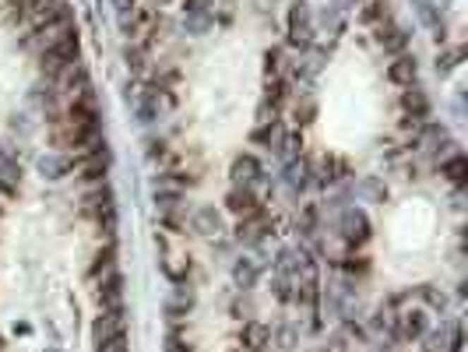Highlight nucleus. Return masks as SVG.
Masks as SVG:
<instances>
[{"instance_id":"1","label":"nucleus","mask_w":468,"mask_h":352,"mask_svg":"<svg viewBox=\"0 0 468 352\" xmlns=\"http://www.w3.org/2000/svg\"><path fill=\"white\" fill-rule=\"evenodd\" d=\"M71 35H78V28H74V18H71V11H67V14H60L56 21H46V25L32 28V35L25 39V46H28V49H39V53H46V49H53L56 42H64V39H71Z\"/></svg>"},{"instance_id":"2","label":"nucleus","mask_w":468,"mask_h":352,"mask_svg":"<svg viewBox=\"0 0 468 352\" xmlns=\"http://www.w3.org/2000/svg\"><path fill=\"white\" fill-rule=\"evenodd\" d=\"M74 60H78V35L56 42V46L46 49V53H39V71H42L46 78H56V74H60L64 67H71Z\"/></svg>"},{"instance_id":"3","label":"nucleus","mask_w":468,"mask_h":352,"mask_svg":"<svg viewBox=\"0 0 468 352\" xmlns=\"http://www.w3.org/2000/svg\"><path fill=\"white\" fill-rule=\"evenodd\" d=\"M124 332H127V314H124V307L102 310V314L95 317V324H92V342H95V352L102 349L106 342L120 339Z\"/></svg>"},{"instance_id":"4","label":"nucleus","mask_w":468,"mask_h":352,"mask_svg":"<svg viewBox=\"0 0 468 352\" xmlns=\"http://www.w3.org/2000/svg\"><path fill=\"white\" fill-rule=\"evenodd\" d=\"M310 39H313V11H310V4L296 0L289 7V42L299 46V49H306Z\"/></svg>"},{"instance_id":"5","label":"nucleus","mask_w":468,"mask_h":352,"mask_svg":"<svg viewBox=\"0 0 468 352\" xmlns=\"http://www.w3.org/2000/svg\"><path fill=\"white\" fill-rule=\"evenodd\" d=\"M338 233L345 236V243L363 247V243L370 240V219H366V212H359V208H345L342 219H338Z\"/></svg>"},{"instance_id":"6","label":"nucleus","mask_w":468,"mask_h":352,"mask_svg":"<svg viewBox=\"0 0 468 352\" xmlns=\"http://www.w3.org/2000/svg\"><path fill=\"white\" fill-rule=\"evenodd\" d=\"M426 339V346L423 352H458L462 349V324H440L437 332H426L423 335Z\"/></svg>"},{"instance_id":"7","label":"nucleus","mask_w":468,"mask_h":352,"mask_svg":"<svg viewBox=\"0 0 468 352\" xmlns=\"http://www.w3.org/2000/svg\"><path fill=\"white\" fill-rule=\"evenodd\" d=\"M191 229L198 236H222L226 233V219H222V212H215L212 205H205V208H198L191 215Z\"/></svg>"},{"instance_id":"8","label":"nucleus","mask_w":468,"mask_h":352,"mask_svg":"<svg viewBox=\"0 0 468 352\" xmlns=\"http://www.w3.org/2000/svg\"><path fill=\"white\" fill-rule=\"evenodd\" d=\"M106 166H109V152H106V148H99V152H92V155L78 159L71 173H74L78 180H102V176H106Z\"/></svg>"},{"instance_id":"9","label":"nucleus","mask_w":468,"mask_h":352,"mask_svg":"<svg viewBox=\"0 0 468 352\" xmlns=\"http://www.w3.org/2000/svg\"><path fill=\"white\" fill-rule=\"evenodd\" d=\"M268 229H271L268 215L253 212V215L239 219V226H236V240H239V243H246V247H253V243H260V240H264V233H268Z\"/></svg>"},{"instance_id":"10","label":"nucleus","mask_w":468,"mask_h":352,"mask_svg":"<svg viewBox=\"0 0 468 352\" xmlns=\"http://www.w3.org/2000/svg\"><path fill=\"white\" fill-rule=\"evenodd\" d=\"M423 335H426V314L423 310H405L402 317H395V339L412 342V339H423Z\"/></svg>"},{"instance_id":"11","label":"nucleus","mask_w":468,"mask_h":352,"mask_svg":"<svg viewBox=\"0 0 468 352\" xmlns=\"http://www.w3.org/2000/svg\"><path fill=\"white\" fill-rule=\"evenodd\" d=\"M239 346L246 352H264L271 346V328L260 324V321H246L243 332H239Z\"/></svg>"},{"instance_id":"12","label":"nucleus","mask_w":468,"mask_h":352,"mask_svg":"<svg viewBox=\"0 0 468 352\" xmlns=\"http://www.w3.org/2000/svg\"><path fill=\"white\" fill-rule=\"evenodd\" d=\"M257 176H260V162H257V155H236L233 166H229V180H233L236 187H250Z\"/></svg>"},{"instance_id":"13","label":"nucleus","mask_w":468,"mask_h":352,"mask_svg":"<svg viewBox=\"0 0 468 352\" xmlns=\"http://www.w3.org/2000/svg\"><path fill=\"white\" fill-rule=\"evenodd\" d=\"M95 300H99V307H102V310L124 307V279H120V275L102 279V286L95 289Z\"/></svg>"},{"instance_id":"14","label":"nucleus","mask_w":468,"mask_h":352,"mask_svg":"<svg viewBox=\"0 0 468 352\" xmlns=\"http://www.w3.org/2000/svg\"><path fill=\"white\" fill-rule=\"evenodd\" d=\"M226 208L239 215V219H246V215H253V212H260L257 208V198H253V190L250 187H233L229 194H226Z\"/></svg>"},{"instance_id":"15","label":"nucleus","mask_w":468,"mask_h":352,"mask_svg":"<svg viewBox=\"0 0 468 352\" xmlns=\"http://www.w3.org/2000/svg\"><path fill=\"white\" fill-rule=\"evenodd\" d=\"M416 71H419L416 56H409V53H398V56L391 60V67H388V78H391L395 85H412V81H416Z\"/></svg>"},{"instance_id":"16","label":"nucleus","mask_w":468,"mask_h":352,"mask_svg":"<svg viewBox=\"0 0 468 352\" xmlns=\"http://www.w3.org/2000/svg\"><path fill=\"white\" fill-rule=\"evenodd\" d=\"M35 169H39L46 180H64V176L74 169V159H71V155H42V159L35 162Z\"/></svg>"},{"instance_id":"17","label":"nucleus","mask_w":468,"mask_h":352,"mask_svg":"<svg viewBox=\"0 0 468 352\" xmlns=\"http://www.w3.org/2000/svg\"><path fill=\"white\" fill-rule=\"evenodd\" d=\"M377 42L388 49V53H402L405 46H409V35H405V28H398V25H377Z\"/></svg>"},{"instance_id":"18","label":"nucleus","mask_w":468,"mask_h":352,"mask_svg":"<svg viewBox=\"0 0 468 352\" xmlns=\"http://www.w3.org/2000/svg\"><path fill=\"white\" fill-rule=\"evenodd\" d=\"M253 141H257V145H268V148H282L285 131H282L278 120H268V123H260V127L253 131Z\"/></svg>"},{"instance_id":"19","label":"nucleus","mask_w":468,"mask_h":352,"mask_svg":"<svg viewBox=\"0 0 468 352\" xmlns=\"http://www.w3.org/2000/svg\"><path fill=\"white\" fill-rule=\"evenodd\" d=\"M402 109L423 120V116H426V109H430V99L423 95V88H412V85H409V92L402 95Z\"/></svg>"},{"instance_id":"20","label":"nucleus","mask_w":468,"mask_h":352,"mask_svg":"<svg viewBox=\"0 0 468 352\" xmlns=\"http://www.w3.org/2000/svg\"><path fill=\"white\" fill-rule=\"evenodd\" d=\"M440 173H444V176H448L451 183H458V187H462V183H465V176H468V162H465V155H462V152H455L451 159H444Z\"/></svg>"},{"instance_id":"21","label":"nucleus","mask_w":468,"mask_h":352,"mask_svg":"<svg viewBox=\"0 0 468 352\" xmlns=\"http://www.w3.org/2000/svg\"><path fill=\"white\" fill-rule=\"evenodd\" d=\"M233 282L239 289H250L253 282H257V261H250V257H239L233 265Z\"/></svg>"},{"instance_id":"22","label":"nucleus","mask_w":468,"mask_h":352,"mask_svg":"<svg viewBox=\"0 0 468 352\" xmlns=\"http://www.w3.org/2000/svg\"><path fill=\"white\" fill-rule=\"evenodd\" d=\"M152 21H155V14H152V11H141V7H138V11L131 14V18H124V32H127V35H145V28H148Z\"/></svg>"},{"instance_id":"23","label":"nucleus","mask_w":468,"mask_h":352,"mask_svg":"<svg viewBox=\"0 0 468 352\" xmlns=\"http://www.w3.org/2000/svg\"><path fill=\"white\" fill-rule=\"evenodd\" d=\"M356 194H359V198H370V201H384V198H388V187H384L377 176H366V180H359Z\"/></svg>"},{"instance_id":"24","label":"nucleus","mask_w":468,"mask_h":352,"mask_svg":"<svg viewBox=\"0 0 468 352\" xmlns=\"http://www.w3.org/2000/svg\"><path fill=\"white\" fill-rule=\"evenodd\" d=\"M306 176H310V166H306V162H289V166H285V183H289L292 190L306 187Z\"/></svg>"},{"instance_id":"25","label":"nucleus","mask_w":468,"mask_h":352,"mask_svg":"<svg viewBox=\"0 0 468 352\" xmlns=\"http://www.w3.org/2000/svg\"><path fill=\"white\" fill-rule=\"evenodd\" d=\"M184 205V198H180V190H155V208L162 212V215H169V212H176Z\"/></svg>"},{"instance_id":"26","label":"nucleus","mask_w":468,"mask_h":352,"mask_svg":"<svg viewBox=\"0 0 468 352\" xmlns=\"http://www.w3.org/2000/svg\"><path fill=\"white\" fill-rule=\"evenodd\" d=\"M113 261H116V247H113V243H106V250H102V254L95 257V265L88 268V275H92V279H99V275H106V272L113 268Z\"/></svg>"},{"instance_id":"27","label":"nucleus","mask_w":468,"mask_h":352,"mask_svg":"<svg viewBox=\"0 0 468 352\" xmlns=\"http://www.w3.org/2000/svg\"><path fill=\"white\" fill-rule=\"evenodd\" d=\"M292 116H296V123L299 127H306V123H313V116H317V102L306 95V99H299L296 102V109H292Z\"/></svg>"},{"instance_id":"28","label":"nucleus","mask_w":468,"mask_h":352,"mask_svg":"<svg viewBox=\"0 0 468 352\" xmlns=\"http://www.w3.org/2000/svg\"><path fill=\"white\" fill-rule=\"evenodd\" d=\"M271 342H275L278 349H296V346H299V332L289 328V324H282L278 332H271Z\"/></svg>"},{"instance_id":"29","label":"nucleus","mask_w":468,"mask_h":352,"mask_svg":"<svg viewBox=\"0 0 468 352\" xmlns=\"http://www.w3.org/2000/svg\"><path fill=\"white\" fill-rule=\"evenodd\" d=\"M465 56V49H451V53H444V56H437V74H451L455 67H458V60Z\"/></svg>"},{"instance_id":"30","label":"nucleus","mask_w":468,"mask_h":352,"mask_svg":"<svg viewBox=\"0 0 468 352\" xmlns=\"http://www.w3.org/2000/svg\"><path fill=\"white\" fill-rule=\"evenodd\" d=\"M384 7H388V0H363V21H380L384 18Z\"/></svg>"},{"instance_id":"31","label":"nucleus","mask_w":468,"mask_h":352,"mask_svg":"<svg viewBox=\"0 0 468 352\" xmlns=\"http://www.w3.org/2000/svg\"><path fill=\"white\" fill-rule=\"evenodd\" d=\"M208 25H212V18H208V14H187V21H184V28H187L191 35L208 32Z\"/></svg>"},{"instance_id":"32","label":"nucleus","mask_w":468,"mask_h":352,"mask_svg":"<svg viewBox=\"0 0 468 352\" xmlns=\"http://www.w3.org/2000/svg\"><path fill=\"white\" fill-rule=\"evenodd\" d=\"M124 56H127V67L131 71H145V49H127Z\"/></svg>"},{"instance_id":"33","label":"nucleus","mask_w":468,"mask_h":352,"mask_svg":"<svg viewBox=\"0 0 468 352\" xmlns=\"http://www.w3.org/2000/svg\"><path fill=\"white\" fill-rule=\"evenodd\" d=\"M264 63H268V74H278V67H282V53H278V49H268V53H264Z\"/></svg>"},{"instance_id":"34","label":"nucleus","mask_w":468,"mask_h":352,"mask_svg":"<svg viewBox=\"0 0 468 352\" xmlns=\"http://www.w3.org/2000/svg\"><path fill=\"white\" fill-rule=\"evenodd\" d=\"M187 14H208V0H184Z\"/></svg>"},{"instance_id":"35","label":"nucleus","mask_w":468,"mask_h":352,"mask_svg":"<svg viewBox=\"0 0 468 352\" xmlns=\"http://www.w3.org/2000/svg\"><path fill=\"white\" fill-rule=\"evenodd\" d=\"M366 268H370V265H366V257H349V261H345V272H352V275H356V272L363 275Z\"/></svg>"},{"instance_id":"36","label":"nucleus","mask_w":468,"mask_h":352,"mask_svg":"<svg viewBox=\"0 0 468 352\" xmlns=\"http://www.w3.org/2000/svg\"><path fill=\"white\" fill-rule=\"evenodd\" d=\"M166 352H191V346H184L180 335H169V339H166Z\"/></svg>"},{"instance_id":"37","label":"nucleus","mask_w":468,"mask_h":352,"mask_svg":"<svg viewBox=\"0 0 468 352\" xmlns=\"http://www.w3.org/2000/svg\"><path fill=\"white\" fill-rule=\"evenodd\" d=\"M99 352H131V349H127V339L120 335V339H113V342H106V346H102V349H99Z\"/></svg>"},{"instance_id":"38","label":"nucleus","mask_w":468,"mask_h":352,"mask_svg":"<svg viewBox=\"0 0 468 352\" xmlns=\"http://www.w3.org/2000/svg\"><path fill=\"white\" fill-rule=\"evenodd\" d=\"M320 352H345V342L342 339H331L328 346H320Z\"/></svg>"},{"instance_id":"39","label":"nucleus","mask_w":468,"mask_h":352,"mask_svg":"<svg viewBox=\"0 0 468 352\" xmlns=\"http://www.w3.org/2000/svg\"><path fill=\"white\" fill-rule=\"evenodd\" d=\"M233 314H236V317H239V314H250V303H243V300H239V303L233 307Z\"/></svg>"},{"instance_id":"40","label":"nucleus","mask_w":468,"mask_h":352,"mask_svg":"<svg viewBox=\"0 0 468 352\" xmlns=\"http://www.w3.org/2000/svg\"><path fill=\"white\" fill-rule=\"evenodd\" d=\"M0 352H4V339H0Z\"/></svg>"},{"instance_id":"41","label":"nucleus","mask_w":468,"mask_h":352,"mask_svg":"<svg viewBox=\"0 0 468 352\" xmlns=\"http://www.w3.org/2000/svg\"><path fill=\"white\" fill-rule=\"evenodd\" d=\"M11 4H18V0H11Z\"/></svg>"}]
</instances>
